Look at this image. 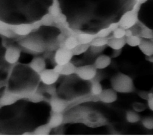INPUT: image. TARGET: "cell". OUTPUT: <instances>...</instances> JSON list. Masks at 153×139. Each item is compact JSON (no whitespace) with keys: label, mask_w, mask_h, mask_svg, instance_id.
I'll list each match as a JSON object with an SVG mask.
<instances>
[{"label":"cell","mask_w":153,"mask_h":139,"mask_svg":"<svg viewBox=\"0 0 153 139\" xmlns=\"http://www.w3.org/2000/svg\"><path fill=\"white\" fill-rule=\"evenodd\" d=\"M111 64V58L106 55L98 56L94 61V66L97 70H103L109 67Z\"/></svg>","instance_id":"13"},{"label":"cell","mask_w":153,"mask_h":139,"mask_svg":"<svg viewBox=\"0 0 153 139\" xmlns=\"http://www.w3.org/2000/svg\"><path fill=\"white\" fill-rule=\"evenodd\" d=\"M50 105L52 112L63 113L68 107L67 102L57 96H53L50 99Z\"/></svg>","instance_id":"11"},{"label":"cell","mask_w":153,"mask_h":139,"mask_svg":"<svg viewBox=\"0 0 153 139\" xmlns=\"http://www.w3.org/2000/svg\"><path fill=\"white\" fill-rule=\"evenodd\" d=\"M28 99L32 102H39L43 100V96L41 93L37 92H33L30 93L27 96Z\"/></svg>","instance_id":"26"},{"label":"cell","mask_w":153,"mask_h":139,"mask_svg":"<svg viewBox=\"0 0 153 139\" xmlns=\"http://www.w3.org/2000/svg\"><path fill=\"white\" fill-rule=\"evenodd\" d=\"M77 67H76L73 63L69 62L67 64L63 65L62 71L60 75H70L76 73Z\"/></svg>","instance_id":"20"},{"label":"cell","mask_w":153,"mask_h":139,"mask_svg":"<svg viewBox=\"0 0 153 139\" xmlns=\"http://www.w3.org/2000/svg\"><path fill=\"white\" fill-rule=\"evenodd\" d=\"M23 98H25V96L22 93L6 90L0 98V105L7 106L12 105Z\"/></svg>","instance_id":"6"},{"label":"cell","mask_w":153,"mask_h":139,"mask_svg":"<svg viewBox=\"0 0 153 139\" xmlns=\"http://www.w3.org/2000/svg\"><path fill=\"white\" fill-rule=\"evenodd\" d=\"M140 30L138 32V35L142 39L151 40L153 38V30L146 26L144 24L139 23Z\"/></svg>","instance_id":"17"},{"label":"cell","mask_w":153,"mask_h":139,"mask_svg":"<svg viewBox=\"0 0 153 139\" xmlns=\"http://www.w3.org/2000/svg\"><path fill=\"white\" fill-rule=\"evenodd\" d=\"M40 80L48 86L53 84L59 79L60 75L57 74L54 69H45L39 74Z\"/></svg>","instance_id":"8"},{"label":"cell","mask_w":153,"mask_h":139,"mask_svg":"<svg viewBox=\"0 0 153 139\" xmlns=\"http://www.w3.org/2000/svg\"><path fill=\"white\" fill-rule=\"evenodd\" d=\"M134 35L133 31L131 29H126V32H125V37H130L131 35Z\"/></svg>","instance_id":"37"},{"label":"cell","mask_w":153,"mask_h":139,"mask_svg":"<svg viewBox=\"0 0 153 139\" xmlns=\"http://www.w3.org/2000/svg\"><path fill=\"white\" fill-rule=\"evenodd\" d=\"M86 122L87 125L91 127H99L108 124V120L101 113L93 111L87 113Z\"/></svg>","instance_id":"5"},{"label":"cell","mask_w":153,"mask_h":139,"mask_svg":"<svg viewBox=\"0 0 153 139\" xmlns=\"http://www.w3.org/2000/svg\"><path fill=\"white\" fill-rule=\"evenodd\" d=\"M53 4L54 0H0V22L11 26L35 23Z\"/></svg>","instance_id":"1"},{"label":"cell","mask_w":153,"mask_h":139,"mask_svg":"<svg viewBox=\"0 0 153 139\" xmlns=\"http://www.w3.org/2000/svg\"><path fill=\"white\" fill-rule=\"evenodd\" d=\"M21 52L16 47H9L5 49L4 53V59L10 64H14L20 59Z\"/></svg>","instance_id":"10"},{"label":"cell","mask_w":153,"mask_h":139,"mask_svg":"<svg viewBox=\"0 0 153 139\" xmlns=\"http://www.w3.org/2000/svg\"><path fill=\"white\" fill-rule=\"evenodd\" d=\"M51 128L49 126L48 123L40 125L38 126L33 131V134L37 135H47L50 133Z\"/></svg>","instance_id":"23"},{"label":"cell","mask_w":153,"mask_h":139,"mask_svg":"<svg viewBox=\"0 0 153 139\" xmlns=\"http://www.w3.org/2000/svg\"><path fill=\"white\" fill-rule=\"evenodd\" d=\"M79 44L78 40H76L74 38H69L66 41L65 43V47L72 50Z\"/></svg>","instance_id":"27"},{"label":"cell","mask_w":153,"mask_h":139,"mask_svg":"<svg viewBox=\"0 0 153 139\" xmlns=\"http://www.w3.org/2000/svg\"><path fill=\"white\" fill-rule=\"evenodd\" d=\"M111 30L108 28H103L99 30L96 34V37H108V36L111 34Z\"/></svg>","instance_id":"29"},{"label":"cell","mask_w":153,"mask_h":139,"mask_svg":"<svg viewBox=\"0 0 153 139\" xmlns=\"http://www.w3.org/2000/svg\"><path fill=\"white\" fill-rule=\"evenodd\" d=\"M138 47L142 53L146 56L153 55V41L152 40L142 39Z\"/></svg>","instance_id":"15"},{"label":"cell","mask_w":153,"mask_h":139,"mask_svg":"<svg viewBox=\"0 0 153 139\" xmlns=\"http://www.w3.org/2000/svg\"><path fill=\"white\" fill-rule=\"evenodd\" d=\"M98 101L105 104H111L117 101L118 98L117 92L112 87L103 89L100 94L97 96Z\"/></svg>","instance_id":"9"},{"label":"cell","mask_w":153,"mask_h":139,"mask_svg":"<svg viewBox=\"0 0 153 139\" xmlns=\"http://www.w3.org/2000/svg\"><path fill=\"white\" fill-rule=\"evenodd\" d=\"M103 88L101 83L99 81L95 79V78L91 81V87H90V95L93 96L97 97L102 91Z\"/></svg>","instance_id":"18"},{"label":"cell","mask_w":153,"mask_h":139,"mask_svg":"<svg viewBox=\"0 0 153 139\" xmlns=\"http://www.w3.org/2000/svg\"><path fill=\"white\" fill-rule=\"evenodd\" d=\"M142 40V38L137 35H133L128 37H126V44L130 47L139 46Z\"/></svg>","instance_id":"22"},{"label":"cell","mask_w":153,"mask_h":139,"mask_svg":"<svg viewBox=\"0 0 153 139\" xmlns=\"http://www.w3.org/2000/svg\"><path fill=\"white\" fill-rule=\"evenodd\" d=\"M62 68H63V65H60V64H56L54 67L53 68L54 70L60 75L61 72L62 71Z\"/></svg>","instance_id":"34"},{"label":"cell","mask_w":153,"mask_h":139,"mask_svg":"<svg viewBox=\"0 0 153 139\" xmlns=\"http://www.w3.org/2000/svg\"><path fill=\"white\" fill-rule=\"evenodd\" d=\"M147 104L149 108L151 110L153 111V96L148 98V99H147Z\"/></svg>","instance_id":"36"},{"label":"cell","mask_w":153,"mask_h":139,"mask_svg":"<svg viewBox=\"0 0 153 139\" xmlns=\"http://www.w3.org/2000/svg\"><path fill=\"white\" fill-rule=\"evenodd\" d=\"M78 42L79 44H90L93 40L96 37V34L84 32L78 34Z\"/></svg>","instance_id":"19"},{"label":"cell","mask_w":153,"mask_h":139,"mask_svg":"<svg viewBox=\"0 0 153 139\" xmlns=\"http://www.w3.org/2000/svg\"><path fill=\"white\" fill-rule=\"evenodd\" d=\"M119 27H120V26H119L118 22L111 23H110V24L108 26V28L111 30V31L112 32L114 31H115L116 29H117L118 28H119Z\"/></svg>","instance_id":"33"},{"label":"cell","mask_w":153,"mask_h":139,"mask_svg":"<svg viewBox=\"0 0 153 139\" xmlns=\"http://www.w3.org/2000/svg\"><path fill=\"white\" fill-rule=\"evenodd\" d=\"M90 47V44H79L72 50L74 56H79L86 52Z\"/></svg>","instance_id":"24"},{"label":"cell","mask_w":153,"mask_h":139,"mask_svg":"<svg viewBox=\"0 0 153 139\" xmlns=\"http://www.w3.org/2000/svg\"><path fill=\"white\" fill-rule=\"evenodd\" d=\"M74 55L71 50L66 48L60 47L58 49L54 54V61L56 64L64 65L71 62Z\"/></svg>","instance_id":"7"},{"label":"cell","mask_w":153,"mask_h":139,"mask_svg":"<svg viewBox=\"0 0 153 139\" xmlns=\"http://www.w3.org/2000/svg\"><path fill=\"white\" fill-rule=\"evenodd\" d=\"M126 44V37L121 38H109L107 46L114 50H121Z\"/></svg>","instance_id":"16"},{"label":"cell","mask_w":153,"mask_h":139,"mask_svg":"<svg viewBox=\"0 0 153 139\" xmlns=\"http://www.w3.org/2000/svg\"><path fill=\"white\" fill-rule=\"evenodd\" d=\"M111 87L117 93H130L134 90L133 79L123 72H117L111 78Z\"/></svg>","instance_id":"2"},{"label":"cell","mask_w":153,"mask_h":139,"mask_svg":"<svg viewBox=\"0 0 153 139\" xmlns=\"http://www.w3.org/2000/svg\"><path fill=\"white\" fill-rule=\"evenodd\" d=\"M133 108L136 112H140L143 111L146 108V107L143 103L134 102L133 104Z\"/></svg>","instance_id":"31"},{"label":"cell","mask_w":153,"mask_h":139,"mask_svg":"<svg viewBox=\"0 0 153 139\" xmlns=\"http://www.w3.org/2000/svg\"><path fill=\"white\" fill-rule=\"evenodd\" d=\"M140 7H141V4H140L137 3V2H135V4H134L132 9L135 10V11H137V12H139L140 9Z\"/></svg>","instance_id":"38"},{"label":"cell","mask_w":153,"mask_h":139,"mask_svg":"<svg viewBox=\"0 0 153 139\" xmlns=\"http://www.w3.org/2000/svg\"><path fill=\"white\" fill-rule=\"evenodd\" d=\"M126 119L127 122L134 123L140 120V116L134 110H128L126 113Z\"/></svg>","instance_id":"21"},{"label":"cell","mask_w":153,"mask_h":139,"mask_svg":"<svg viewBox=\"0 0 153 139\" xmlns=\"http://www.w3.org/2000/svg\"><path fill=\"white\" fill-rule=\"evenodd\" d=\"M75 74L81 80L91 81L97 75V69L93 64L80 66L77 67Z\"/></svg>","instance_id":"4"},{"label":"cell","mask_w":153,"mask_h":139,"mask_svg":"<svg viewBox=\"0 0 153 139\" xmlns=\"http://www.w3.org/2000/svg\"><path fill=\"white\" fill-rule=\"evenodd\" d=\"M125 32H126V29H124L121 27H119L112 32V37L116 38H124V37H125Z\"/></svg>","instance_id":"30"},{"label":"cell","mask_w":153,"mask_h":139,"mask_svg":"<svg viewBox=\"0 0 153 139\" xmlns=\"http://www.w3.org/2000/svg\"><path fill=\"white\" fill-rule=\"evenodd\" d=\"M106 46L103 47H97V46H90V50L91 52H93L94 54H99L101 53L105 48Z\"/></svg>","instance_id":"32"},{"label":"cell","mask_w":153,"mask_h":139,"mask_svg":"<svg viewBox=\"0 0 153 139\" xmlns=\"http://www.w3.org/2000/svg\"><path fill=\"white\" fill-rule=\"evenodd\" d=\"M109 37H96L90 43V46L97 47H103L108 44Z\"/></svg>","instance_id":"25"},{"label":"cell","mask_w":153,"mask_h":139,"mask_svg":"<svg viewBox=\"0 0 153 139\" xmlns=\"http://www.w3.org/2000/svg\"><path fill=\"white\" fill-rule=\"evenodd\" d=\"M64 116L62 113L52 112L47 123L51 129H53L60 126L62 124Z\"/></svg>","instance_id":"14"},{"label":"cell","mask_w":153,"mask_h":139,"mask_svg":"<svg viewBox=\"0 0 153 139\" xmlns=\"http://www.w3.org/2000/svg\"><path fill=\"white\" fill-rule=\"evenodd\" d=\"M148 0H135V2H137L140 4H145V2H146Z\"/></svg>","instance_id":"41"},{"label":"cell","mask_w":153,"mask_h":139,"mask_svg":"<svg viewBox=\"0 0 153 139\" xmlns=\"http://www.w3.org/2000/svg\"><path fill=\"white\" fill-rule=\"evenodd\" d=\"M138 95L142 99L147 100L148 98V92L145 91H140L138 93Z\"/></svg>","instance_id":"35"},{"label":"cell","mask_w":153,"mask_h":139,"mask_svg":"<svg viewBox=\"0 0 153 139\" xmlns=\"http://www.w3.org/2000/svg\"><path fill=\"white\" fill-rule=\"evenodd\" d=\"M4 85V81H0V88H1Z\"/></svg>","instance_id":"42"},{"label":"cell","mask_w":153,"mask_h":139,"mask_svg":"<svg viewBox=\"0 0 153 139\" xmlns=\"http://www.w3.org/2000/svg\"><path fill=\"white\" fill-rule=\"evenodd\" d=\"M45 61L44 58L40 56H36L32 59L29 64L30 69L38 74L45 69Z\"/></svg>","instance_id":"12"},{"label":"cell","mask_w":153,"mask_h":139,"mask_svg":"<svg viewBox=\"0 0 153 139\" xmlns=\"http://www.w3.org/2000/svg\"><path fill=\"white\" fill-rule=\"evenodd\" d=\"M139 12L131 9L125 12L119 19L120 27L124 29H131L139 22Z\"/></svg>","instance_id":"3"},{"label":"cell","mask_w":153,"mask_h":139,"mask_svg":"<svg viewBox=\"0 0 153 139\" xmlns=\"http://www.w3.org/2000/svg\"><path fill=\"white\" fill-rule=\"evenodd\" d=\"M151 40H152V41H153V38H152V39H151Z\"/></svg>","instance_id":"43"},{"label":"cell","mask_w":153,"mask_h":139,"mask_svg":"<svg viewBox=\"0 0 153 139\" xmlns=\"http://www.w3.org/2000/svg\"><path fill=\"white\" fill-rule=\"evenodd\" d=\"M120 51H121V50H114V53H113V54H112V58H115V57H117V56H118L119 55H120Z\"/></svg>","instance_id":"39"},{"label":"cell","mask_w":153,"mask_h":139,"mask_svg":"<svg viewBox=\"0 0 153 139\" xmlns=\"http://www.w3.org/2000/svg\"><path fill=\"white\" fill-rule=\"evenodd\" d=\"M146 59L148 61L153 63V55L146 56Z\"/></svg>","instance_id":"40"},{"label":"cell","mask_w":153,"mask_h":139,"mask_svg":"<svg viewBox=\"0 0 153 139\" xmlns=\"http://www.w3.org/2000/svg\"><path fill=\"white\" fill-rule=\"evenodd\" d=\"M142 124L146 129H153V117H144L142 120Z\"/></svg>","instance_id":"28"}]
</instances>
